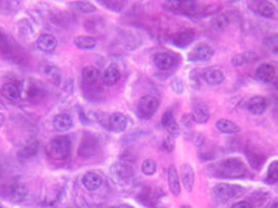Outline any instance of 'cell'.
Masks as SVG:
<instances>
[{
  "mask_svg": "<svg viewBox=\"0 0 278 208\" xmlns=\"http://www.w3.org/2000/svg\"><path fill=\"white\" fill-rule=\"evenodd\" d=\"M181 181L189 193H191L194 189V184H195V173H194L193 166L190 164H183L181 169Z\"/></svg>",
  "mask_w": 278,
  "mask_h": 208,
  "instance_id": "cell-16",
  "label": "cell"
},
{
  "mask_svg": "<svg viewBox=\"0 0 278 208\" xmlns=\"http://www.w3.org/2000/svg\"><path fill=\"white\" fill-rule=\"evenodd\" d=\"M100 72L94 68V66H86L85 69L82 70V83L89 93L93 91H99L100 89Z\"/></svg>",
  "mask_w": 278,
  "mask_h": 208,
  "instance_id": "cell-3",
  "label": "cell"
},
{
  "mask_svg": "<svg viewBox=\"0 0 278 208\" xmlns=\"http://www.w3.org/2000/svg\"><path fill=\"white\" fill-rule=\"evenodd\" d=\"M181 208H191V207H190V206H182Z\"/></svg>",
  "mask_w": 278,
  "mask_h": 208,
  "instance_id": "cell-45",
  "label": "cell"
},
{
  "mask_svg": "<svg viewBox=\"0 0 278 208\" xmlns=\"http://www.w3.org/2000/svg\"><path fill=\"white\" fill-rule=\"evenodd\" d=\"M26 94L29 98H34L35 95L40 94V90L37 89V83H33V82H31V83H29V86H27Z\"/></svg>",
  "mask_w": 278,
  "mask_h": 208,
  "instance_id": "cell-38",
  "label": "cell"
},
{
  "mask_svg": "<svg viewBox=\"0 0 278 208\" xmlns=\"http://www.w3.org/2000/svg\"><path fill=\"white\" fill-rule=\"evenodd\" d=\"M156 169H158V164H156V162L152 160V159H147V160L143 162L142 172L146 174V176H154V174L156 173Z\"/></svg>",
  "mask_w": 278,
  "mask_h": 208,
  "instance_id": "cell-32",
  "label": "cell"
},
{
  "mask_svg": "<svg viewBox=\"0 0 278 208\" xmlns=\"http://www.w3.org/2000/svg\"><path fill=\"white\" fill-rule=\"evenodd\" d=\"M159 109V99L152 95H144L138 103V113L142 119H151Z\"/></svg>",
  "mask_w": 278,
  "mask_h": 208,
  "instance_id": "cell-4",
  "label": "cell"
},
{
  "mask_svg": "<svg viewBox=\"0 0 278 208\" xmlns=\"http://www.w3.org/2000/svg\"><path fill=\"white\" fill-rule=\"evenodd\" d=\"M268 101L264 97H254L247 102V109L252 115H263L267 111Z\"/></svg>",
  "mask_w": 278,
  "mask_h": 208,
  "instance_id": "cell-17",
  "label": "cell"
},
{
  "mask_svg": "<svg viewBox=\"0 0 278 208\" xmlns=\"http://www.w3.org/2000/svg\"><path fill=\"white\" fill-rule=\"evenodd\" d=\"M70 7L77 8L78 11L83 12V13H93V12L97 11V7L94 5L93 3H89V1H78V3H70Z\"/></svg>",
  "mask_w": 278,
  "mask_h": 208,
  "instance_id": "cell-31",
  "label": "cell"
},
{
  "mask_svg": "<svg viewBox=\"0 0 278 208\" xmlns=\"http://www.w3.org/2000/svg\"><path fill=\"white\" fill-rule=\"evenodd\" d=\"M162 148H164V150H166L168 151V152H169V151H172L174 148V146H173V143L170 142L169 139H166L165 142L162 143Z\"/></svg>",
  "mask_w": 278,
  "mask_h": 208,
  "instance_id": "cell-41",
  "label": "cell"
},
{
  "mask_svg": "<svg viewBox=\"0 0 278 208\" xmlns=\"http://www.w3.org/2000/svg\"><path fill=\"white\" fill-rule=\"evenodd\" d=\"M265 208H278V205H277V203H271V205L267 206V207H265Z\"/></svg>",
  "mask_w": 278,
  "mask_h": 208,
  "instance_id": "cell-43",
  "label": "cell"
},
{
  "mask_svg": "<svg viewBox=\"0 0 278 208\" xmlns=\"http://www.w3.org/2000/svg\"><path fill=\"white\" fill-rule=\"evenodd\" d=\"M154 62L155 65H156V68H159L160 70H168L174 65L176 59H174L173 55L166 54V52H161V54H158L155 56Z\"/></svg>",
  "mask_w": 278,
  "mask_h": 208,
  "instance_id": "cell-22",
  "label": "cell"
},
{
  "mask_svg": "<svg viewBox=\"0 0 278 208\" xmlns=\"http://www.w3.org/2000/svg\"><path fill=\"white\" fill-rule=\"evenodd\" d=\"M101 4L116 12H120L122 9V7H124V3H121V1H103Z\"/></svg>",
  "mask_w": 278,
  "mask_h": 208,
  "instance_id": "cell-37",
  "label": "cell"
},
{
  "mask_svg": "<svg viewBox=\"0 0 278 208\" xmlns=\"http://www.w3.org/2000/svg\"><path fill=\"white\" fill-rule=\"evenodd\" d=\"M70 147H72V143L68 137H64V135L56 137L50 143L51 156L58 160H64L70 155Z\"/></svg>",
  "mask_w": 278,
  "mask_h": 208,
  "instance_id": "cell-2",
  "label": "cell"
},
{
  "mask_svg": "<svg viewBox=\"0 0 278 208\" xmlns=\"http://www.w3.org/2000/svg\"><path fill=\"white\" fill-rule=\"evenodd\" d=\"M111 174L112 178L119 184H126V182L132 181L133 178V169L129 166L124 163H116L113 164L111 168Z\"/></svg>",
  "mask_w": 278,
  "mask_h": 208,
  "instance_id": "cell-6",
  "label": "cell"
},
{
  "mask_svg": "<svg viewBox=\"0 0 278 208\" xmlns=\"http://www.w3.org/2000/svg\"><path fill=\"white\" fill-rule=\"evenodd\" d=\"M39 150V143L38 141H35V139H31L29 142L25 145V146L20 150L19 155L20 158H23V159H27V158H31V156H34Z\"/></svg>",
  "mask_w": 278,
  "mask_h": 208,
  "instance_id": "cell-28",
  "label": "cell"
},
{
  "mask_svg": "<svg viewBox=\"0 0 278 208\" xmlns=\"http://www.w3.org/2000/svg\"><path fill=\"white\" fill-rule=\"evenodd\" d=\"M0 94H1V97L5 98L7 101L15 102L17 101V99H20V97H21V90H20L19 86L13 83V82H8V83H4L1 90H0Z\"/></svg>",
  "mask_w": 278,
  "mask_h": 208,
  "instance_id": "cell-20",
  "label": "cell"
},
{
  "mask_svg": "<svg viewBox=\"0 0 278 208\" xmlns=\"http://www.w3.org/2000/svg\"><path fill=\"white\" fill-rule=\"evenodd\" d=\"M216 127L224 134H238L240 131V127L236 123H233L228 119H220L216 123Z\"/></svg>",
  "mask_w": 278,
  "mask_h": 208,
  "instance_id": "cell-25",
  "label": "cell"
},
{
  "mask_svg": "<svg viewBox=\"0 0 278 208\" xmlns=\"http://www.w3.org/2000/svg\"><path fill=\"white\" fill-rule=\"evenodd\" d=\"M216 173L224 178H242L247 174V168L240 159H226L217 166Z\"/></svg>",
  "mask_w": 278,
  "mask_h": 208,
  "instance_id": "cell-1",
  "label": "cell"
},
{
  "mask_svg": "<svg viewBox=\"0 0 278 208\" xmlns=\"http://www.w3.org/2000/svg\"><path fill=\"white\" fill-rule=\"evenodd\" d=\"M215 54V51L207 43H200L197 47H194V50L189 54V60L193 62H208L211 60Z\"/></svg>",
  "mask_w": 278,
  "mask_h": 208,
  "instance_id": "cell-7",
  "label": "cell"
},
{
  "mask_svg": "<svg viewBox=\"0 0 278 208\" xmlns=\"http://www.w3.org/2000/svg\"><path fill=\"white\" fill-rule=\"evenodd\" d=\"M215 193L221 201H230L233 198L240 197L244 193L242 186L230 185V184H218L215 186Z\"/></svg>",
  "mask_w": 278,
  "mask_h": 208,
  "instance_id": "cell-5",
  "label": "cell"
},
{
  "mask_svg": "<svg viewBox=\"0 0 278 208\" xmlns=\"http://www.w3.org/2000/svg\"><path fill=\"white\" fill-rule=\"evenodd\" d=\"M52 125H54L56 131L65 133V131L70 130L73 127V119L68 113H59L52 120Z\"/></svg>",
  "mask_w": 278,
  "mask_h": 208,
  "instance_id": "cell-9",
  "label": "cell"
},
{
  "mask_svg": "<svg viewBox=\"0 0 278 208\" xmlns=\"http://www.w3.org/2000/svg\"><path fill=\"white\" fill-rule=\"evenodd\" d=\"M232 208H254V207H252V205L250 203V202L240 201V202H237L236 205L233 206Z\"/></svg>",
  "mask_w": 278,
  "mask_h": 208,
  "instance_id": "cell-40",
  "label": "cell"
},
{
  "mask_svg": "<svg viewBox=\"0 0 278 208\" xmlns=\"http://www.w3.org/2000/svg\"><path fill=\"white\" fill-rule=\"evenodd\" d=\"M168 5L176 11L183 12V13H197V12H199V5L195 1H172V3H168Z\"/></svg>",
  "mask_w": 278,
  "mask_h": 208,
  "instance_id": "cell-24",
  "label": "cell"
},
{
  "mask_svg": "<svg viewBox=\"0 0 278 208\" xmlns=\"http://www.w3.org/2000/svg\"><path fill=\"white\" fill-rule=\"evenodd\" d=\"M256 77L265 83H272L277 78V69L271 64H263L256 69Z\"/></svg>",
  "mask_w": 278,
  "mask_h": 208,
  "instance_id": "cell-12",
  "label": "cell"
},
{
  "mask_svg": "<svg viewBox=\"0 0 278 208\" xmlns=\"http://www.w3.org/2000/svg\"><path fill=\"white\" fill-rule=\"evenodd\" d=\"M121 73L119 68L116 65H109L107 69L104 70L103 73V77H101V81H103V85L105 86H115L117 82L120 81Z\"/></svg>",
  "mask_w": 278,
  "mask_h": 208,
  "instance_id": "cell-19",
  "label": "cell"
},
{
  "mask_svg": "<svg viewBox=\"0 0 278 208\" xmlns=\"http://www.w3.org/2000/svg\"><path fill=\"white\" fill-rule=\"evenodd\" d=\"M98 143L95 142L94 143V138H86L82 141L81 143V147H79V155H81L82 158L83 156H87V150L90 148V152H91V155L95 152V148H97Z\"/></svg>",
  "mask_w": 278,
  "mask_h": 208,
  "instance_id": "cell-29",
  "label": "cell"
},
{
  "mask_svg": "<svg viewBox=\"0 0 278 208\" xmlns=\"http://www.w3.org/2000/svg\"><path fill=\"white\" fill-rule=\"evenodd\" d=\"M203 78L209 85L218 86L225 81V74L218 68L211 66V68H207V69L203 70Z\"/></svg>",
  "mask_w": 278,
  "mask_h": 208,
  "instance_id": "cell-10",
  "label": "cell"
},
{
  "mask_svg": "<svg viewBox=\"0 0 278 208\" xmlns=\"http://www.w3.org/2000/svg\"><path fill=\"white\" fill-rule=\"evenodd\" d=\"M0 172H1V164H0Z\"/></svg>",
  "mask_w": 278,
  "mask_h": 208,
  "instance_id": "cell-46",
  "label": "cell"
},
{
  "mask_svg": "<svg viewBox=\"0 0 278 208\" xmlns=\"http://www.w3.org/2000/svg\"><path fill=\"white\" fill-rule=\"evenodd\" d=\"M35 46L42 52H52L58 47V39L55 38L52 34H42L37 39Z\"/></svg>",
  "mask_w": 278,
  "mask_h": 208,
  "instance_id": "cell-11",
  "label": "cell"
},
{
  "mask_svg": "<svg viewBox=\"0 0 278 208\" xmlns=\"http://www.w3.org/2000/svg\"><path fill=\"white\" fill-rule=\"evenodd\" d=\"M161 124L162 126L166 129V131L169 133L170 137H178L179 133H181L179 125H178L177 120H176V117H174L172 112H165V113L162 115Z\"/></svg>",
  "mask_w": 278,
  "mask_h": 208,
  "instance_id": "cell-14",
  "label": "cell"
},
{
  "mask_svg": "<svg viewBox=\"0 0 278 208\" xmlns=\"http://www.w3.org/2000/svg\"><path fill=\"white\" fill-rule=\"evenodd\" d=\"M267 181L269 184H275L278 182V162L272 163L267 172Z\"/></svg>",
  "mask_w": 278,
  "mask_h": 208,
  "instance_id": "cell-33",
  "label": "cell"
},
{
  "mask_svg": "<svg viewBox=\"0 0 278 208\" xmlns=\"http://www.w3.org/2000/svg\"><path fill=\"white\" fill-rule=\"evenodd\" d=\"M194 38H195V31L189 29V30L179 31L177 34H174L173 37H172V42H173V44L179 47V48H185V47H187L189 44H191Z\"/></svg>",
  "mask_w": 278,
  "mask_h": 208,
  "instance_id": "cell-15",
  "label": "cell"
},
{
  "mask_svg": "<svg viewBox=\"0 0 278 208\" xmlns=\"http://www.w3.org/2000/svg\"><path fill=\"white\" fill-rule=\"evenodd\" d=\"M82 184L85 186L86 190L89 191H95L101 186L103 184V178L95 172H87V173L82 177Z\"/></svg>",
  "mask_w": 278,
  "mask_h": 208,
  "instance_id": "cell-18",
  "label": "cell"
},
{
  "mask_svg": "<svg viewBox=\"0 0 278 208\" xmlns=\"http://www.w3.org/2000/svg\"><path fill=\"white\" fill-rule=\"evenodd\" d=\"M193 120L195 121V123L198 124H205L208 123L209 117H211V115H209V109L208 107L205 105V104L203 103H198L194 105L193 108Z\"/></svg>",
  "mask_w": 278,
  "mask_h": 208,
  "instance_id": "cell-21",
  "label": "cell"
},
{
  "mask_svg": "<svg viewBox=\"0 0 278 208\" xmlns=\"http://www.w3.org/2000/svg\"><path fill=\"white\" fill-rule=\"evenodd\" d=\"M27 194H29V190L23 184H20V182H15L7 187V198L9 201L15 202V203H20V202H23L26 199Z\"/></svg>",
  "mask_w": 278,
  "mask_h": 208,
  "instance_id": "cell-8",
  "label": "cell"
},
{
  "mask_svg": "<svg viewBox=\"0 0 278 208\" xmlns=\"http://www.w3.org/2000/svg\"><path fill=\"white\" fill-rule=\"evenodd\" d=\"M108 124L112 131H115V133H122V131L126 130V127H128V119H126V116H125L124 113L115 112V113H112L111 117H109Z\"/></svg>",
  "mask_w": 278,
  "mask_h": 208,
  "instance_id": "cell-13",
  "label": "cell"
},
{
  "mask_svg": "<svg viewBox=\"0 0 278 208\" xmlns=\"http://www.w3.org/2000/svg\"><path fill=\"white\" fill-rule=\"evenodd\" d=\"M228 25H229L228 16L220 15V16H217L216 19L213 20V27H216L218 31H222L224 29H226Z\"/></svg>",
  "mask_w": 278,
  "mask_h": 208,
  "instance_id": "cell-34",
  "label": "cell"
},
{
  "mask_svg": "<svg viewBox=\"0 0 278 208\" xmlns=\"http://www.w3.org/2000/svg\"><path fill=\"white\" fill-rule=\"evenodd\" d=\"M4 121H5V117H4V115L0 112V129H1V126L4 125Z\"/></svg>",
  "mask_w": 278,
  "mask_h": 208,
  "instance_id": "cell-42",
  "label": "cell"
},
{
  "mask_svg": "<svg viewBox=\"0 0 278 208\" xmlns=\"http://www.w3.org/2000/svg\"><path fill=\"white\" fill-rule=\"evenodd\" d=\"M256 12L259 13L261 17H265V19H271L276 15V7L275 4L271 3V1H260L256 5Z\"/></svg>",
  "mask_w": 278,
  "mask_h": 208,
  "instance_id": "cell-27",
  "label": "cell"
},
{
  "mask_svg": "<svg viewBox=\"0 0 278 208\" xmlns=\"http://www.w3.org/2000/svg\"><path fill=\"white\" fill-rule=\"evenodd\" d=\"M248 55L250 54H239V55H236L234 58H233V65L234 66H240L243 65V64H246V62H248L251 59L248 58Z\"/></svg>",
  "mask_w": 278,
  "mask_h": 208,
  "instance_id": "cell-36",
  "label": "cell"
},
{
  "mask_svg": "<svg viewBox=\"0 0 278 208\" xmlns=\"http://www.w3.org/2000/svg\"><path fill=\"white\" fill-rule=\"evenodd\" d=\"M264 46H265V48H267L269 52L277 55L278 54V34L271 35V37L265 38V41H264Z\"/></svg>",
  "mask_w": 278,
  "mask_h": 208,
  "instance_id": "cell-30",
  "label": "cell"
},
{
  "mask_svg": "<svg viewBox=\"0 0 278 208\" xmlns=\"http://www.w3.org/2000/svg\"><path fill=\"white\" fill-rule=\"evenodd\" d=\"M8 51V39L7 37L0 31V52H7Z\"/></svg>",
  "mask_w": 278,
  "mask_h": 208,
  "instance_id": "cell-39",
  "label": "cell"
},
{
  "mask_svg": "<svg viewBox=\"0 0 278 208\" xmlns=\"http://www.w3.org/2000/svg\"><path fill=\"white\" fill-rule=\"evenodd\" d=\"M170 87L177 95H181L183 93V90H185V86H183V82H182L181 78H173L172 82H170Z\"/></svg>",
  "mask_w": 278,
  "mask_h": 208,
  "instance_id": "cell-35",
  "label": "cell"
},
{
  "mask_svg": "<svg viewBox=\"0 0 278 208\" xmlns=\"http://www.w3.org/2000/svg\"><path fill=\"white\" fill-rule=\"evenodd\" d=\"M117 208H134V207H132V206H126V205H125V206H119V207H117Z\"/></svg>",
  "mask_w": 278,
  "mask_h": 208,
  "instance_id": "cell-44",
  "label": "cell"
},
{
  "mask_svg": "<svg viewBox=\"0 0 278 208\" xmlns=\"http://www.w3.org/2000/svg\"><path fill=\"white\" fill-rule=\"evenodd\" d=\"M168 184L169 189L174 197H178L181 194V184H179V176H178L177 169L173 166H169L168 169Z\"/></svg>",
  "mask_w": 278,
  "mask_h": 208,
  "instance_id": "cell-23",
  "label": "cell"
},
{
  "mask_svg": "<svg viewBox=\"0 0 278 208\" xmlns=\"http://www.w3.org/2000/svg\"><path fill=\"white\" fill-rule=\"evenodd\" d=\"M98 44L97 39L90 35H79L74 38V46L79 50H93Z\"/></svg>",
  "mask_w": 278,
  "mask_h": 208,
  "instance_id": "cell-26",
  "label": "cell"
}]
</instances>
